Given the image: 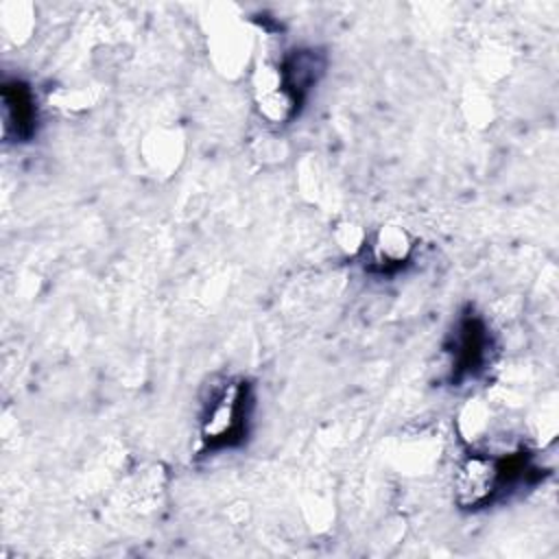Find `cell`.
<instances>
[{
	"mask_svg": "<svg viewBox=\"0 0 559 559\" xmlns=\"http://www.w3.org/2000/svg\"><path fill=\"white\" fill-rule=\"evenodd\" d=\"M413 247L415 245L406 229L397 225H382L367 242L369 269L378 273H393L411 260Z\"/></svg>",
	"mask_w": 559,
	"mask_h": 559,
	"instance_id": "obj_6",
	"label": "cell"
},
{
	"mask_svg": "<svg viewBox=\"0 0 559 559\" xmlns=\"http://www.w3.org/2000/svg\"><path fill=\"white\" fill-rule=\"evenodd\" d=\"M323 70L325 59L312 48L293 50L280 63L264 66L255 79V107L260 116L275 124L293 120Z\"/></svg>",
	"mask_w": 559,
	"mask_h": 559,
	"instance_id": "obj_2",
	"label": "cell"
},
{
	"mask_svg": "<svg viewBox=\"0 0 559 559\" xmlns=\"http://www.w3.org/2000/svg\"><path fill=\"white\" fill-rule=\"evenodd\" d=\"M2 133L7 140L26 142L37 127V103L33 90L20 81L2 83Z\"/></svg>",
	"mask_w": 559,
	"mask_h": 559,
	"instance_id": "obj_5",
	"label": "cell"
},
{
	"mask_svg": "<svg viewBox=\"0 0 559 559\" xmlns=\"http://www.w3.org/2000/svg\"><path fill=\"white\" fill-rule=\"evenodd\" d=\"M496 343L480 314L467 310L456 319L454 332L450 334V380L452 384H463L476 380L493 362Z\"/></svg>",
	"mask_w": 559,
	"mask_h": 559,
	"instance_id": "obj_4",
	"label": "cell"
},
{
	"mask_svg": "<svg viewBox=\"0 0 559 559\" xmlns=\"http://www.w3.org/2000/svg\"><path fill=\"white\" fill-rule=\"evenodd\" d=\"M255 408L253 384L247 378H225L210 391L199 419L203 454L238 448L247 441Z\"/></svg>",
	"mask_w": 559,
	"mask_h": 559,
	"instance_id": "obj_3",
	"label": "cell"
},
{
	"mask_svg": "<svg viewBox=\"0 0 559 559\" xmlns=\"http://www.w3.org/2000/svg\"><path fill=\"white\" fill-rule=\"evenodd\" d=\"M539 467L524 450L509 454H491L472 450L465 454L452 474V498L465 511L485 509L509 491L533 485L539 478Z\"/></svg>",
	"mask_w": 559,
	"mask_h": 559,
	"instance_id": "obj_1",
	"label": "cell"
}]
</instances>
